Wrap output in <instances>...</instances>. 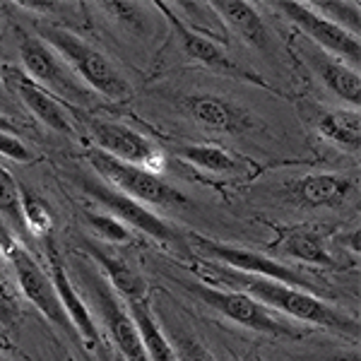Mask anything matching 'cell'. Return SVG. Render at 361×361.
I'll return each mask as SVG.
<instances>
[{
	"instance_id": "21",
	"label": "cell",
	"mask_w": 361,
	"mask_h": 361,
	"mask_svg": "<svg viewBox=\"0 0 361 361\" xmlns=\"http://www.w3.org/2000/svg\"><path fill=\"white\" fill-rule=\"evenodd\" d=\"M318 133L330 142L357 152L361 147V116L357 111H328L320 116Z\"/></svg>"
},
{
	"instance_id": "23",
	"label": "cell",
	"mask_w": 361,
	"mask_h": 361,
	"mask_svg": "<svg viewBox=\"0 0 361 361\" xmlns=\"http://www.w3.org/2000/svg\"><path fill=\"white\" fill-rule=\"evenodd\" d=\"M284 253L299 258L304 263L313 265H335L333 255H330L328 246H325L323 236L313 229H299L294 234H289L287 243H284Z\"/></svg>"
},
{
	"instance_id": "26",
	"label": "cell",
	"mask_w": 361,
	"mask_h": 361,
	"mask_svg": "<svg viewBox=\"0 0 361 361\" xmlns=\"http://www.w3.org/2000/svg\"><path fill=\"white\" fill-rule=\"evenodd\" d=\"M313 10H325V20H330L333 25L347 29L349 34L357 37L359 34V3H340V0H330V3H311Z\"/></svg>"
},
{
	"instance_id": "34",
	"label": "cell",
	"mask_w": 361,
	"mask_h": 361,
	"mask_svg": "<svg viewBox=\"0 0 361 361\" xmlns=\"http://www.w3.org/2000/svg\"><path fill=\"white\" fill-rule=\"evenodd\" d=\"M121 361H123V359H121Z\"/></svg>"
},
{
	"instance_id": "33",
	"label": "cell",
	"mask_w": 361,
	"mask_h": 361,
	"mask_svg": "<svg viewBox=\"0 0 361 361\" xmlns=\"http://www.w3.org/2000/svg\"><path fill=\"white\" fill-rule=\"evenodd\" d=\"M0 361H8V359H5V357H3V354H0Z\"/></svg>"
},
{
	"instance_id": "6",
	"label": "cell",
	"mask_w": 361,
	"mask_h": 361,
	"mask_svg": "<svg viewBox=\"0 0 361 361\" xmlns=\"http://www.w3.org/2000/svg\"><path fill=\"white\" fill-rule=\"evenodd\" d=\"M5 255H8L10 265H13L17 284H20L22 294L29 299V304L37 306L39 311H42L56 328H61L68 337H73V340L80 342L78 330H75L73 323H70V318L61 304V299H58L56 287H54V282H51L49 272L42 270L37 260H34V255L29 253L20 241H15V238L8 243Z\"/></svg>"
},
{
	"instance_id": "5",
	"label": "cell",
	"mask_w": 361,
	"mask_h": 361,
	"mask_svg": "<svg viewBox=\"0 0 361 361\" xmlns=\"http://www.w3.org/2000/svg\"><path fill=\"white\" fill-rule=\"evenodd\" d=\"M78 275L87 287V292H90L94 306L99 308V313H102L104 323H106L123 361H149L142 345V337L137 333L135 320H133L130 311H126L123 301L118 299V292L106 282V277L99 275L97 270H92L90 263H80Z\"/></svg>"
},
{
	"instance_id": "4",
	"label": "cell",
	"mask_w": 361,
	"mask_h": 361,
	"mask_svg": "<svg viewBox=\"0 0 361 361\" xmlns=\"http://www.w3.org/2000/svg\"><path fill=\"white\" fill-rule=\"evenodd\" d=\"M190 294H195L202 304L214 308L217 313H222L224 318L234 320V323L250 328L255 333L272 335V337H301L299 330L294 325L284 323L282 318H277L275 313L260 301H255L253 296L236 292V289H219L212 287L207 282H188L183 284Z\"/></svg>"
},
{
	"instance_id": "16",
	"label": "cell",
	"mask_w": 361,
	"mask_h": 361,
	"mask_svg": "<svg viewBox=\"0 0 361 361\" xmlns=\"http://www.w3.org/2000/svg\"><path fill=\"white\" fill-rule=\"evenodd\" d=\"M354 193V180L342 173H308L294 180L292 197L301 207H340Z\"/></svg>"
},
{
	"instance_id": "27",
	"label": "cell",
	"mask_w": 361,
	"mask_h": 361,
	"mask_svg": "<svg viewBox=\"0 0 361 361\" xmlns=\"http://www.w3.org/2000/svg\"><path fill=\"white\" fill-rule=\"evenodd\" d=\"M87 222L92 224V229L97 231L104 241H111V243H126L130 241V231L123 222L114 217V214H99V212H87L85 214Z\"/></svg>"
},
{
	"instance_id": "25",
	"label": "cell",
	"mask_w": 361,
	"mask_h": 361,
	"mask_svg": "<svg viewBox=\"0 0 361 361\" xmlns=\"http://www.w3.org/2000/svg\"><path fill=\"white\" fill-rule=\"evenodd\" d=\"M0 214L8 219L15 231H27L25 214H22V195L20 183L15 180L8 169L0 166Z\"/></svg>"
},
{
	"instance_id": "15",
	"label": "cell",
	"mask_w": 361,
	"mask_h": 361,
	"mask_svg": "<svg viewBox=\"0 0 361 361\" xmlns=\"http://www.w3.org/2000/svg\"><path fill=\"white\" fill-rule=\"evenodd\" d=\"M8 85L13 87V92L22 99V104L37 116L39 121L58 133H73L75 128L70 123V118L63 111V106L58 104V99L49 94V90H44L39 82H34L27 73H20L15 68H8Z\"/></svg>"
},
{
	"instance_id": "20",
	"label": "cell",
	"mask_w": 361,
	"mask_h": 361,
	"mask_svg": "<svg viewBox=\"0 0 361 361\" xmlns=\"http://www.w3.org/2000/svg\"><path fill=\"white\" fill-rule=\"evenodd\" d=\"M130 316L137 325V333L142 337V345L149 361H178L176 349L171 347V342L159 330V325H157V320L149 313L145 301H130Z\"/></svg>"
},
{
	"instance_id": "10",
	"label": "cell",
	"mask_w": 361,
	"mask_h": 361,
	"mask_svg": "<svg viewBox=\"0 0 361 361\" xmlns=\"http://www.w3.org/2000/svg\"><path fill=\"white\" fill-rule=\"evenodd\" d=\"M20 58H22V66H25L27 75L34 82L51 87L54 92H61L63 97H70V99L87 97V92L78 85V80L73 78V73H68L61 56H58L44 39L25 34V37L20 39Z\"/></svg>"
},
{
	"instance_id": "12",
	"label": "cell",
	"mask_w": 361,
	"mask_h": 361,
	"mask_svg": "<svg viewBox=\"0 0 361 361\" xmlns=\"http://www.w3.org/2000/svg\"><path fill=\"white\" fill-rule=\"evenodd\" d=\"M44 246H46V258H49V277H51V282H54V287H56L58 299H61L63 308H66L73 328L78 330L80 342H82L87 349H94L99 345L97 323H94V318H92V313L87 311L85 301L80 299L78 292H75L73 279H70L66 265H63V258H61V253H58V246H56L54 236L46 238Z\"/></svg>"
},
{
	"instance_id": "9",
	"label": "cell",
	"mask_w": 361,
	"mask_h": 361,
	"mask_svg": "<svg viewBox=\"0 0 361 361\" xmlns=\"http://www.w3.org/2000/svg\"><path fill=\"white\" fill-rule=\"evenodd\" d=\"M90 135L97 142V149L106 152L109 157H114V159L126 161V164L142 166L154 173L164 164L159 154V147H157L152 140L140 135L137 130H133V128H128L123 123L92 118Z\"/></svg>"
},
{
	"instance_id": "14",
	"label": "cell",
	"mask_w": 361,
	"mask_h": 361,
	"mask_svg": "<svg viewBox=\"0 0 361 361\" xmlns=\"http://www.w3.org/2000/svg\"><path fill=\"white\" fill-rule=\"evenodd\" d=\"M157 8L164 13L169 27L173 29V34H176L178 39V46L180 51H183L188 58H193V61H197L200 66L209 68L212 73H219V75H238V68L234 66V61H231L229 56L224 54L222 46H217L212 42V39L202 37L200 32H195V29H190L188 25H185L180 17L173 13L171 8H169L166 3H157Z\"/></svg>"
},
{
	"instance_id": "29",
	"label": "cell",
	"mask_w": 361,
	"mask_h": 361,
	"mask_svg": "<svg viewBox=\"0 0 361 361\" xmlns=\"http://www.w3.org/2000/svg\"><path fill=\"white\" fill-rule=\"evenodd\" d=\"M0 154L13 161H20V164H32V161L37 159V157L32 154V149H29L17 135H13V133H0Z\"/></svg>"
},
{
	"instance_id": "30",
	"label": "cell",
	"mask_w": 361,
	"mask_h": 361,
	"mask_svg": "<svg viewBox=\"0 0 361 361\" xmlns=\"http://www.w3.org/2000/svg\"><path fill=\"white\" fill-rule=\"evenodd\" d=\"M176 357L178 361H214L212 354H209L197 340H190V337H180L178 340Z\"/></svg>"
},
{
	"instance_id": "28",
	"label": "cell",
	"mask_w": 361,
	"mask_h": 361,
	"mask_svg": "<svg viewBox=\"0 0 361 361\" xmlns=\"http://www.w3.org/2000/svg\"><path fill=\"white\" fill-rule=\"evenodd\" d=\"M22 318V308H20V299H17L13 284L8 282L5 272L0 270V323L3 328L13 330Z\"/></svg>"
},
{
	"instance_id": "13",
	"label": "cell",
	"mask_w": 361,
	"mask_h": 361,
	"mask_svg": "<svg viewBox=\"0 0 361 361\" xmlns=\"http://www.w3.org/2000/svg\"><path fill=\"white\" fill-rule=\"evenodd\" d=\"M183 111L193 116L200 126L217 133H229V135H241L255 128V116L248 109L238 106L236 102L214 94H193L180 102Z\"/></svg>"
},
{
	"instance_id": "2",
	"label": "cell",
	"mask_w": 361,
	"mask_h": 361,
	"mask_svg": "<svg viewBox=\"0 0 361 361\" xmlns=\"http://www.w3.org/2000/svg\"><path fill=\"white\" fill-rule=\"evenodd\" d=\"M39 39H44V42L73 68V73L80 75V78H82L92 90H97L99 94L114 99V102H128V99L133 97L130 85H128V80L118 73V68H116L102 51H97L94 46H90L85 39H80L78 34L51 27V25H42L39 27Z\"/></svg>"
},
{
	"instance_id": "18",
	"label": "cell",
	"mask_w": 361,
	"mask_h": 361,
	"mask_svg": "<svg viewBox=\"0 0 361 361\" xmlns=\"http://www.w3.org/2000/svg\"><path fill=\"white\" fill-rule=\"evenodd\" d=\"M85 250L90 253L92 260H97L104 270V277L111 287L118 292L121 296H126L128 301H145V294H147V284L140 277V272L133 270L126 260L116 258V255L106 253L104 248H97L92 241H82Z\"/></svg>"
},
{
	"instance_id": "3",
	"label": "cell",
	"mask_w": 361,
	"mask_h": 361,
	"mask_svg": "<svg viewBox=\"0 0 361 361\" xmlns=\"http://www.w3.org/2000/svg\"><path fill=\"white\" fill-rule=\"evenodd\" d=\"M92 169L106 180L111 188L121 190V193L135 197L140 202L157 207H188L190 200L180 193L178 188L169 185L164 178H159V173L147 171L142 166L126 164L121 159H114L102 149H90L87 152Z\"/></svg>"
},
{
	"instance_id": "8",
	"label": "cell",
	"mask_w": 361,
	"mask_h": 361,
	"mask_svg": "<svg viewBox=\"0 0 361 361\" xmlns=\"http://www.w3.org/2000/svg\"><path fill=\"white\" fill-rule=\"evenodd\" d=\"M277 8L282 10L289 22H294V25L299 27L308 39H313L323 51L335 54L342 63L359 66V61H361L359 37H354V34H349L347 29L333 25L330 20H325L323 15L316 13V10L306 3L284 0V3H277Z\"/></svg>"
},
{
	"instance_id": "1",
	"label": "cell",
	"mask_w": 361,
	"mask_h": 361,
	"mask_svg": "<svg viewBox=\"0 0 361 361\" xmlns=\"http://www.w3.org/2000/svg\"><path fill=\"white\" fill-rule=\"evenodd\" d=\"M200 265L202 267H197L200 275L212 277L214 282H219V284H231L236 292L253 296L255 301H260V304L267 308L282 311L284 316H292L296 320H304V323L318 325V328L335 330V333H345V335L359 333L357 320L340 313L335 306H330L328 301L313 296L311 292L275 282V279H265L258 275H248V272L231 270V267H226L222 263H212V260L200 263Z\"/></svg>"
},
{
	"instance_id": "24",
	"label": "cell",
	"mask_w": 361,
	"mask_h": 361,
	"mask_svg": "<svg viewBox=\"0 0 361 361\" xmlns=\"http://www.w3.org/2000/svg\"><path fill=\"white\" fill-rule=\"evenodd\" d=\"M20 195H22V214H25L27 231H32L42 241L54 236V217H51V209L46 207V202L22 183H20Z\"/></svg>"
},
{
	"instance_id": "31",
	"label": "cell",
	"mask_w": 361,
	"mask_h": 361,
	"mask_svg": "<svg viewBox=\"0 0 361 361\" xmlns=\"http://www.w3.org/2000/svg\"><path fill=\"white\" fill-rule=\"evenodd\" d=\"M0 133H13V135L17 133V126L10 118H5L3 114H0Z\"/></svg>"
},
{
	"instance_id": "7",
	"label": "cell",
	"mask_w": 361,
	"mask_h": 361,
	"mask_svg": "<svg viewBox=\"0 0 361 361\" xmlns=\"http://www.w3.org/2000/svg\"><path fill=\"white\" fill-rule=\"evenodd\" d=\"M193 243L205 258L212 260V263H222L226 267H231V270L248 272V275L275 279V282L304 289V292H313V289H316V284H313L311 277L301 275L299 270H294V267H289V265L277 263V260H272L270 255H263V253H258V250L229 246V243H219V241H212V238L197 236V234L193 236Z\"/></svg>"
},
{
	"instance_id": "11",
	"label": "cell",
	"mask_w": 361,
	"mask_h": 361,
	"mask_svg": "<svg viewBox=\"0 0 361 361\" xmlns=\"http://www.w3.org/2000/svg\"><path fill=\"white\" fill-rule=\"evenodd\" d=\"M82 188L90 193L102 207L109 209V214H114L118 222H123L126 226H133L137 231L159 238V241H176L178 234L169 226L164 219L157 217L154 212H149L135 197L121 193V190L111 188L109 183H94V180H85Z\"/></svg>"
},
{
	"instance_id": "17",
	"label": "cell",
	"mask_w": 361,
	"mask_h": 361,
	"mask_svg": "<svg viewBox=\"0 0 361 361\" xmlns=\"http://www.w3.org/2000/svg\"><path fill=\"white\" fill-rule=\"evenodd\" d=\"M209 8L219 15L226 29L234 32L241 42H246L253 49H267L270 34H267L263 17L250 3H243V0H212Z\"/></svg>"
},
{
	"instance_id": "32",
	"label": "cell",
	"mask_w": 361,
	"mask_h": 361,
	"mask_svg": "<svg viewBox=\"0 0 361 361\" xmlns=\"http://www.w3.org/2000/svg\"><path fill=\"white\" fill-rule=\"evenodd\" d=\"M58 361H73V357L66 354V352H61V354H58Z\"/></svg>"
},
{
	"instance_id": "22",
	"label": "cell",
	"mask_w": 361,
	"mask_h": 361,
	"mask_svg": "<svg viewBox=\"0 0 361 361\" xmlns=\"http://www.w3.org/2000/svg\"><path fill=\"white\" fill-rule=\"evenodd\" d=\"M176 157H180V159L193 166L205 169L209 173H231V171H236V169H241L234 154H229L224 147H219V145H209V142L180 145V147H176Z\"/></svg>"
},
{
	"instance_id": "19",
	"label": "cell",
	"mask_w": 361,
	"mask_h": 361,
	"mask_svg": "<svg viewBox=\"0 0 361 361\" xmlns=\"http://www.w3.org/2000/svg\"><path fill=\"white\" fill-rule=\"evenodd\" d=\"M311 63H313V68H316V73L320 75V80H323L337 97L345 99L352 106H359L361 78H359L357 68H349L347 63L333 61V58H325V56H316Z\"/></svg>"
}]
</instances>
